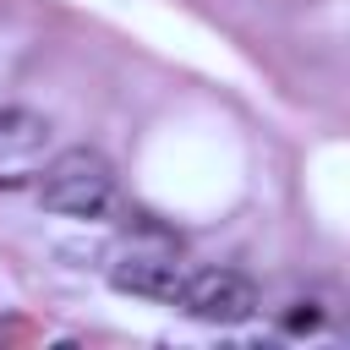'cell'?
Listing matches in <instances>:
<instances>
[{
    "label": "cell",
    "instance_id": "6da1fadb",
    "mask_svg": "<svg viewBox=\"0 0 350 350\" xmlns=\"http://www.w3.org/2000/svg\"><path fill=\"white\" fill-rule=\"evenodd\" d=\"M38 202L66 219H104L115 208V170L98 148H66L38 175Z\"/></svg>",
    "mask_w": 350,
    "mask_h": 350
},
{
    "label": "cell",
    "instance_id": "7a4b0ae2",
    "mask_svg": "<svg viewBox=\"0 0 350 350\" xmlns=\"http://www.w3.org/2000/svg\"><path fill=\"white\" fill-rule=\"evenodd\" d=\"M175 306L197 323H213V328H230V323H246L257 312V284L241 273V268H191L180 279V295Z\"/></svg>",
    "mask_w": 350,
    "mask_h": 350
},
{
    "label": "cell",
    "instance_id": "3957f363",
    "mask_svg": "<svg viewBox=\"0 0 350 350\" xmlns=\"http://www.w3.org/2000/svg\"><path fill=\"white\" fill-rule=\"evenodd\" d=\"M180 279H186V268L170 252H148V246H131V252H120L109 262V284L120 295H142V301H170L175 306Z\"/></svg>",
    "mask_w": 350,
    "mask_h": 350
},
{
    "label": "cell",
    "instance_id": "277c9868",
    "mask_svg": "<svg viewBox=\"0 0 350 350\" xmlns=\"http://www.w3.org/2000/svg\"><path fill=\"white\" fill-rule=\"evenodd\" d=\"M49 142V120L27 104H5L0 109V153H38Z\"/></svg>",
    "mask_w": 350,
    "mask_h": 350
},
{
    "label": "cell",
    "instance_id": "5b68a950",
    "mask_svg": "<svg viewBox=\"0 0 350 350\" xmlns=\"http://www.w3.org/2000/svg\"><path fill=\"white\" fill-rule=\"evenodd\" d=\"M284 328H290V334H312V328H323V306H317V301H295V306L284 312Z\"/></svg>",
    "mask_w": 350,
    "mask_h": 350
}]
</instances>
